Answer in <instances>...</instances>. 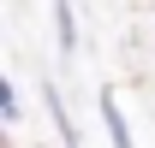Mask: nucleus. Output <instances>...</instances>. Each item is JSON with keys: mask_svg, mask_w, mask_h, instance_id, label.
Listing matches in <instances>:
<instances>
[{"mask_svg": "<svg viewBox=\"0 0 155 148\" xmlns=\"http://www.w3.org/2000/svg\"><path fill=\"white\" fill-rule=\"evenodd\" d=\"M96 101H101V119H107V136H114V148H137V142H131V119L119 113V95H114V89H101Z\"/></svg>", "mask_w": 155, "mask_h": 148, "instance_id": "f257e3e1", "label": "nucleus"}, {"mask_svg": "<svg viewBox=\"0 0 155 148\" xmlns=\"http://www.w3.org/2000/svg\"><path fill=\"white\" fill-rule=\"evenodd\" d=\"M54 36H60V54L72 59V54H78V18H72V0H54Z\"/></svg>", "mask_w": 155, "mask_h": 148, "instance_id": "f03ea898", "label": "nucleus"}, {"mask_svg": "<svg viewBox=\"0 0 155 148\" xmlns=\"http://www.w3.org/2000/svg\"><path fill=\"white\" fill-rule=\"evenodd\" d=\"M0 119H6V125L24 119V101H18V83H12V77H0Z\"/></svg>", "mask_w": 155, "mask_h": 148, "instance_id": "7ed1b4c3", "label": "nucleus"}]
</instances>
